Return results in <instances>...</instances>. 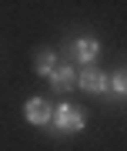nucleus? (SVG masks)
Instances as JSON below:
<instances>
[{
  "instance_id": "f03ea898",
  "label": "nucleus",
  "mask_w": 127,
  "mask_h": 151,
  "mask_svg": "<svg viewBox=\"0 0 127 151\" xmlns=\"http://www.w3.org/2000/svg\"><path fill=\"white\" fill-rule=\"evenodd\" d=\"M24 118L30 121V124H50L54 108L44 101V97H30V101H27V108H24Z\"/></svg>"
},
{
  "instance_id": "39448f33",
  "label": "nucleus",
  "mask_w": 127,
  "mask_h": 151,
  "mask_svg": "<svg viewBox=\"0 0 127 151\" xmlns=\"http://www.w3.org/2000/svg\"><path fill=\"white\" fill-rule=\"evenodd\" d=\"M77 84L84 87V91H90V94H101V91H107V74L104 70H80Z\"/></svg>"
},
{
  "instance_id": "f257e3e1",
  "label": "nucleus",
  "mask_w": 127,
  "mask_h": 151,
  "mask_svg": "<svg viewBox=\"0 0 127 151\" xmlns=\"http://www.w3.org/2000/svg\"><path fill=\"white\" fill-rule=\"evenodd\" d=\"M50 121H54V128H57V131H84V124H87L84 111L70 108V104H60L57 114H54Z\"/></svg>"
},
{
  "instance_id": "20e7f679",
  "label": "nucleus",
  "mask_w": 127,
  "mask_h": 151,
  "mask_svg": "<svg viewBox=\"0 0 127 151\" xmlns=\"http://www.w3.org/2000/svg\"><path fill=\"white\" fill-rule=\"evenodd\" d=\"M74 84H77V70L74 67H54L50 70V87L57 94H67Z\"/></svg>"
},
{
  "instance_id": "7ed1b4c3",
  "label": "nucleus",
  "mask_w": 127,
  "mask_h": 151,
  "mask_svg": "<svg viewBox=\"0 0 127 151\" xmlns=\"http://www.w3.org/2000/svg\"><path fill=\"white\" fill-rule=\"evenodd\" d=\"M70 54H74V60H80V64H94L97 54H101V44L94 37H80L74 47H70Z\"/></svg>"
},
{
  "instance_id": "423d86ee",
  "label": "nucleus",
  "mask_w": 127,
  "mask_h": 151,
  "mask_svg": "<svg viewBox=\"0 0 127 151\" xmlns=\"http://www.w3.org/2000/svg\"><path fill=\"white\" fill-rule=\"evenodd\" d=\"M57 67V57H54V50H44V54H37V74L50 77V70Z\"/></svg>"
},
{
  "instance_id": "0eeeda50",
  "label": "nucleus",
  "mask_w": 127,
  "mask_h": 151,
  "mask_svg": "<svg viewBox=\"0 0 127 151\" xmlns=\"http://www.w3.org/2000/svg\"><path fill=\"white\" fill-rule=\"evenodd\" d=\"M111 91H114V97H124V91H127V81H124V74H114V81H111Z\"/></svg>"
}]
</instances>
